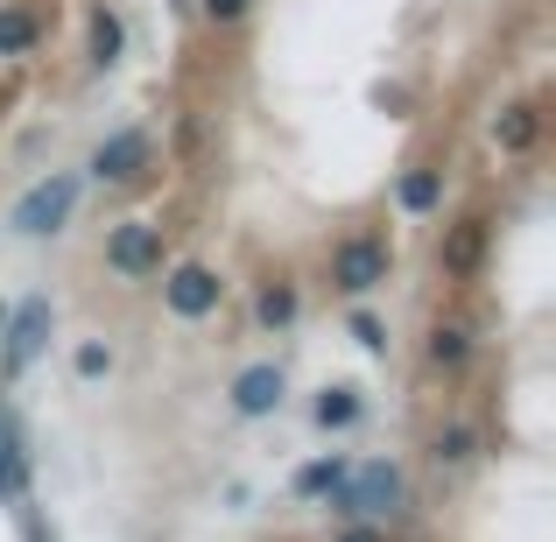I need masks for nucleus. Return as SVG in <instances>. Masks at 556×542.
Returning a JSON list of instances; mask_svg holds the SVG:
<instances>
[{
	"instance_id": "nucleus-11",
	"label": "nucleus",
	"mask_w": 556,
	"mask_h": 542,
	"mask_svg": "<svg viewBox=\"0 0 556 542\" xmlns=\"http://www.w3.org/2000/svg\"><path fill=\"white\" fill-rule=\"evenodd\" d=\"M479 254H486V226H479V218H472V226H458V232L444 240V268H451V275L479 268Z\"/></svg>"
},
{
	"instance_id": "nucleus-3",
	"label": "nucleus",
	"mask_w": 556,
	"mask_h": 542,
	"mask_svg": "<svg viewBox=\"0 0 556 542\" xmlns=\"http://www.w3.org/2000/svg\"><path fill=\"white\" fill-rule=\"evenodd\" d=\"M331 282H339L345 297H367V289H380V282H388V247L367 240V232L339 240V254H331Z\"/></svg>"
},
{
	"instance_id": "nucleus-6",
	"label": "nucleus",
	"mask_w": 556,
	"mask_h": 542,
	"mask_svg": "<svg viewBox=\"0 0 556 542\" xmlns=\"http://www.w3.org/2000/svg\"><path fill=\"white\" fill-rule=\"evenodd\" d=\"M141 169H149V135H141V127H121V135H106L92 149V177L99 184H135Z\"/></svg>"
},
{
	"instance_id": "nucleus-5",
	"label": "nucleus",
	"mask_w": 556,
	"mask_h": 542,
	"mask_svg": "<svg viewBox=\"0 0 556 542\" xmlns=\"http://www.w3.org/2000/svg\"><path fill=\"white\" fill-rule=\"evenodd\" d=\"M42 339H50V297H28L22 311L8 317V345H0V374H22V366L42 353Z\"/></svg>"
},
{
	"instance_id": "nucleus-17",
	"label": "nucleus",
	"mask_w": 556,
	"mask_h": 542,
	"mask_svg": "<svg viewBox=\"0 0 556 542\" xmlns=\"http://www.w3.org/2000/svg\"><path fill=\"white\" fill-rule=\"evenodd\" d=\"M465 353H472V345H465V331H437V339H430V360L437 366H465Z\"/></svg>"
},
{
	"instance_id": "nucleus-20",
	"label": "nucleus",
	"mask_w": 556,
	"mask_h": 542,
	"mask_svg": "<svg viewBox=\"0 0 556 542\" xmlns=\"http://www.w3.org/2000/svg\"><path fill=\"white\" fill-rule=\"evenodd\" d=\"M99 374H113V353L106 345H78V380H99Z\"/></svg>"
},
{
	"instance_id": "nucleus-4",
	"label": "nucleus",
	"mask_w": 556,
	"mask_h": 542,
	"mask_svg": "<svg viewBox=\"0 0 556 542\" xmlns=\"http://www.w3.org/2000/svg\"><path fill=\"white\" fill-rule=\"evenodd\" d=\"M106 268H113V275H155V268H163V226H141V218L113 226Z\"/></svg>"
},
{
	"instance_id": "nucleus-7",
	"label": "nucleus",
	"mask_w": 556,
	"mask_h": 542,
	"mask_svg": "<svg viewBox=\"0 0 556 542\" xmlns=\"http://www.w3.org/2000/svg\"><path fill=\"white\" fill-rule=\"evenodd\" d=\"M163 297H169V311H177V317H212L218 297H226V282H218L212 268H177L163 282Z\"/></svg>"
},
{
	"instance_id": "nucleus-22",
	"label": "nucleus",
	"mask_w": 556,
	"mask_h": 542,
	"mask_svg": "<svg viewBox=\"0 0 556 542\" xmlns=\"http://www.w3.org/2000/svg\"><path fill=\"white\" fill-rule=\"evenodd\" d=\"M247 0H204V22H240Z\"/></svg>"
},
{
	"instance_id": "nucleus-16",
	"label": "nucleus",
	"mask_w": 556,
	"mask_h": 542,
	"mask_svg": "<svg viewBox=\"0 0 556 542\" xmlns=\"http://www.w3.org/2000/svg\"><path fill=\"white\" fill-rule=\"evenodd\" d=\"M353 416H359V394L353 388H325V394H317V423H325V430H345Z\"/></svg>"
},
{
	"instance_id": "nucleus-10",
	"label": "nucleus",
	"mask_w": 556,
	"mask_h": 542,
	"mask_svg": "<svg viewBox=\"0 0 556 542\" xmlns=\"http://www.w3.org/2000/svg\"><path fill=\"white\" fill-rule=\"evenodd\" d=\"M535 135H543V121H535V106H507L501 121H493V141H501L507 155H521V149H535Z\"/></svg>"
},
{
	"instance_id": "nucleus-9",
	"label": "nucleus",
	"mask_w": 556,
	"mask_h": 542,
	"mask_svg": "<svg viewBox=\"0 0 556 542\" xmlns=\"http://www.w3.org/2000/svg\"><path fill=\"white\" fill-rule=\"evenodd\" d=\"M0 493H8V501H28V465H22V437H14L8 408H0Z\"/></svg>"
},
{
	"instance_id": "nucleus-8",
	"label": "nucleus",
	"mask_w": 556,
	"mask_h": 542,
	"mask_svg": "<svg viewBox=\"0 0 556 542\" xmlns=\"http://www.w3.org/2000/svg\"><path fill=\"white\" fill-rule=\"evenodd\" d=\"M282 394H289L282 366H247V374L232 380V408H240V416H275Z\"/></svg>"
},
{
	"instance_id": "nucleus-19",
	"label": "nucleus",
	"mask_w": 556,
	"mask_h": 542,
	"mask_svg": "<svg viewBox=\"0 0 556 542\" xmlns=\"http://www.w3.org/2000/svg\"><path fill=\"white\" fill-rule=\"evenodd\" d=\"M472 458V430H444L437 437V465H465Z\"/></svg>"
},
{
	"instance_id": "nucleus-18",
	"label": "nucleus",
	"mask_w": 556,
	"mask_h": 542,
	"mask_svg": "<svg viewBox=\"0 0 556 542\" xmlns=\"http://www.w3.org/2000/svg\"><path fill=\"white\" fill-rule=\"evenodd\" d=\"M296 317V289H268L261 297V325H289Z\"/></svg>"
},
{
	"instance_id": "nucleus-23",
	"label": "nucleus",
	"mask_w": 556,
	"mask_h": 542,
	"mask_svg": "<svg viewBox=\"0 0 556 542\" xmlns=\"http://www.w3.org/2000/svg\"><path fill=\"white\" fill-rule=\"evenodd\" d=\"M339 542H380V535H374V529H345Z\"/></svg>"
},
{
	"instance_id": "nucleus-15",
	"label": "nucleus",
	"mask_w": 556,
	"mask_h": 542,
	"mask_svg": "<svg viewBox=\"0 0 556 542\" xmlns=\"http://www.w3.org/2000/svg\"><path fill=\"white\" fill-rule=\"evenodd\" d=\"M121 42H127L121 14H92V64H121Z\"/></svg>"
},
{
	"instance_id": "nucleus-21",
	"label": "nucleus",
	"mask_w": 556,
	"mask_h": 542,
	"mask_svg": "<svg viewBox=\"0 0 556 542\" xmlns=\"http://www.w3.org/2000/svg\"><path fill=\"white\" fill-rule=\"evenodd\" d=\"M353 339H359V345H367V353H380V345H388V331H380V325H374V317H353Z\"/></svg>"
},
{
	"instance_id": "nucleus-12",
	"label": "nucleus",
	"mask_w": 556,
	"mask_h": 542,
	"mask_svg": "<svg viewBox=\"0 0 556 542\" xmlns=\"http://www.w3.org/2000/svg\"><path fill=\"white\" fill-rule=\"evenodd\" d=\"M36 14H22V8H0V56H28L36 50Z\"/></svg>"
},
{
	"instance_id": "nucleus-14",
	"label": "nucleus",
	"mask_w": 556,
	"mask_h": 542,
	"mask_svg": "<svg viewBox=\"0 0 556 542\" xmlns=\"http://www.w3.org/2000/svg\"><path fill=\"white\" fill-rule=\"evenodd\" d=\"M339 479H345V458H317V465H303V472H296V493H303V501H325Z\"/></svg>"
},
{
	"instance_id": "nucleus-2",
	"label": "nucleus",
	"mask_w": 556,
	"mask_h": 542,
	"mask_svg": "<svg viewBox=\"0 0 556 542\" xmlns=\"http://www.w3.org/2000/svg\"><path fill=\"white\" fill-rule=\"evenodd\" d=\"M71 204H78V177H42L22 204H14V232H28V240H50V232H64Z\"/></svg>"
},
{
	"instance_id": "nucleus-13",
	"label": "nucleus",
	"mask_w": 556,
	"mask_h": 542,
	"mask_svg": "<svg viewBox=\"0 0 556 542\" xmlns=\"http://www.w3.org/2000/svg\"><path fill=\"white\" fill-rule=\"evenodd\" d=\"M444 204V169H416L402 177V212H437Z\"/></svg>"
},
{
	"instance_id": "nucleus-1",
	"label": "nucleus",
	"mask_w": 556,
	"mask_h": 542,
	"mask_svg": "<svg viewBox=\"0 0 556 542\" xmlns=\"http://www.w3.org/2000/svg\"><path fill=\"white\" fill-rule=\"evenodd\" d=\"M331 501H339V515H359V521H380L402 507V472L394 465H359V472H345L339 487H331Z\"/></svg>"
}]
</instances>
